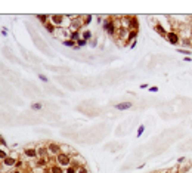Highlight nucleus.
Instances as JSON below:
<instances>
[{"instance_id":"30","label":"nucleus","mask_w":192,"mask_h":173,"mask_svg":"<svg viewBox=\"0 0 192 173\" xmlns=\"http://www.w3.org/2000/svg\"><path fill=\"white\" fill-rule=\"evenodd\" d=\"M157 173H164V172H157Z\"/></svg>"},{"instance_id":"24","label":"nucleus","mask_w":192,"mask_h":173,"mask_svg":"<svg viewBox=\"0 0 192 173\" xmlns=\"http://www.w3.org/2000/svg\"><path fill=\"white\" fill-rule=\"evenodd\" d=\"M86 44H87V42H86V40H83V39L77 40V46H78V47H83V46H86Z\"/></svg>"},{"instance_id":"17","label":"nucleus","mask_w":192,"mask_h":173,"mask_svg":"<svg viewBox=\"0 0 192 173\" xmlns=\"http://www.w3.org/2000/svg\"><path fill=\"white\" fill-rule=\"evenodd\" d=\"M6 157H9V155H7V151H6V149H1V148H0V164L3 163V160H4Z\"/></svg>"},{"instance_id":"14","label":"nucleus","mask_w":192,"mask_h":173,"mask_svg":"<svg viewBox=\"0 0 192 173\" xmlns=\"http://www.w3.org/2000/svg\"><path fill=\"white\" fill-rule=\"evenodd\" d=\"M37 166L38 167H46V166H47V158H46V157H38Z\"/></svg>"},{"instance_id":"11","label":"nucleus","mask_w":192,"mask_h":173,"mask_svg":"<svg viewBox=\"0 0 192 173\" xmlns=\"http://www.w3.org/2000/svg\"><path fill=\"white\" fill-rule=\"evenodd\" d=\"M136 37H138V31L129 30V34H127V39H126V40H127V42H132V40L135 42V39H136Z\"/></svg>"},{"instance_id":"20","label":"nucleus","mask_w":192,"mask_h":173,"mask_svg":"<svg viewBox=\"0 0 192 173\" xmlns=\"http://www.w3.org/2000/svg\"><path fill=\"white\" fill-rule=\"evenodd\" d=\"M77 173H89V170H87V167H86V166H81V167H78V169H77Z\"/></svg>"},{"instance_id":"22","label":"nucleus","mask_w":192,"mask_h":173,"mask_svg":"<svg viewBox=\"0 0 192 173\" xmlns=\"http://www.w3.org/2000/svg\"><path fill=\"white\" fill-rule=\"evenodd\" d=\"M41 107H43V105H41L40 102H34V104L31 105V108H33V110H41Z\"/></svg>"},{"instance_id":"18","label":"nucleus","mask_w":192,"mask_h":173,"mask_svg":"<svg viewBox=\"0 0 192 173\" xmlns=\"http://www.w3.org/2000/svg\"><path fill=\"white\" fill-rule=\"evenodd\" d=\"M62 43L65 44V46H68V47H76L77 46V43L76 42H73V40H64Z\"/></svg>"},{"instance_id":"29","label":"nucleus","mask_w":192,"mask_h":173,"mask_svg":"<svg viewBox=\"0 0 192 173\" xmlns=\"http://www.w3.org/2000/svg\"><path fill=\"white\" fill-rule=\"evenodd\" d=\"M173 173H179V172H177V169H174V170H173Z\"/></svg>"},{"instance_id":"1","label":"nucleus","mask_w":192,"mask_h":173,"mask_svg":"<svg viewBox=\"0 0 192 173\" xmlns=\"http://www.w3.org/2000/svg\"><path fill=\"white\" fill-rule=\"evenodd\" d=\"M115 24H117V22H114V18H113V16L107 18L105 22H104V30H105L110 36H113V37L117 36V25H115Z\"/></svg>"},{"instance_id":"16","label":"nucleus","mask_w":192,"mask_h":173,"mask_svg":"<svg viewBox=\"0 0 192 173\" xmlns=\"http://www.w3.org/2000/svg\"><path fill=\"white\" fill-rule=\"evenodd\" d=\"M49 18H50L49 15H37V19H40V21H41V24H43V25H44V24L49 21Z\"/></svg>"},{"instance_id":"10","label":"nucleus","mask_w":192,"mask_h":173,"mask_svg":"<svg viewBox=\"0 0 192 173\" xmlns=\"http://www.w3.org/2000/svg\"><path fill=\"white\" fill-rule=\"evenodd\" d=\"M158 33H160V36H163V37H167V31L163 28V25L161 24H155V27H154Z\"/></svg>"},{"instance_id":"28","label":"nucleus","mask_w":192,"mask_h":173,"mask_svg":"<svg viewBox=\"0 0 192 173\" xmlns=\"http://www.w3.org/2000/svg\"><path fill=\"white\" fill-rule=\"evenodd\" d=\"M149 90H151V92H158V87L152 86V87H149Z\"/></svg>"},{"instance_id":"15","label":"nucleus","mask_w":192,"mask_h":173,"mask_svg":"<svg viewBox=\"0 0 192 173\" xmlns=\"http://www.w3.org/2000/svg\"><path fill=\"white\" fill-rule=\"evenodd\" d=\"M50 173H65L62 170V167L61 166H58V164H53L52 167H50Z\"/></svg>"},{"instance_id":"5","label":"nucleus","mask_w":192,"mask_h":173,"mask_svg":"<svg viewBox=\"0 0 192 173\" xmlns=\"http://www.w3.org/2000/svg\"><path fill=\"white\" fill-rule=\"evenodd\" d=\"M47 154L49 155H58L61 154V145H56V144H49L47 145Z\"/></svg>"},{"instance_id":"23","label":"nucleus","mask_w":192,"mask_h":173,"mask_svg":"<svg viewBox=\"0 0 192 173\" xmlns=\"http://www.w3.org/2000/svg\"><path fill=\"white\" fill-rule=\"evenodd\" d=\"M65 173H77V169L76 167H73V166H68L67 170H65Z\"/></svg>"},{"instance_id":"25","label":"nucleus","mask_w":192,"mask_h":173,"mask_svg":"<svg viewBox=\"0 0 192 173\" xmlns=\"http://www.w3.org/2000/svg\"><path fill=\"white\" fill-rule=\"evenodd\" d=\"M177 52H179V53H183V55H186V56H189V55H191V52H189V50H186V49H177Z\"/></svg>"},{"instance_id":"12","label":"nucleus","mask_w":192,"mask_h":173,"mask_svg":"<svg viewBox=\"0 0 192 173\" xmlns=\"http://www.w3.org/2000/svg\"><path fill=\"white\" fill-rule=\"evenodd\" d=\"M81 37H80V31H71L70 33V40H73V42H76L77 43V40H80Z\"/></svg>"},{"instance_id":"21","label":"nucleus","mask_w":192,"mask_h":173,"mask_svg":"<svg viewBox=\"0 0 192 173\" xmlns=\"http://www.w3.org/2000/svg\"><path fill=\"white\" fill-rule=\"evenodd\" d=\"M90 21H92V15H87V16H84V25H89L90 24Z\"/></svg>"},{"instance_id":"8","label":"nucleus","mask_w":192,"mask_h":173,"mask_svg":"<svg viewBox=\"0 0 192 173\" xmlns=\"http://www.w3.org/2000/svg\"><path fill=\"white\" fill-rule=\"evenodd\" d=\"M49 154H47V146H43V145H40L37 148V157H47Z\"/></svg>"},{"instance_id":"31","label":"nucleus","mask_w":192,"mask_h":173,"mask_svg":"<svg viewBox=\"0 0 192 173\" xmlns=\"http://www.w3.org/2000/svg\"><path fill=\"white\" fill-rule=\"evenodd\" d=\"M0 139H1V138H0ZM0 145H1V142H0Z\"/></svg>"},{"instance_id":"7","label":"nucleus","mask_w":192,"mask_h":173,"mask_svg":"<svg viewBox=\"0 0 192 173\" xmlns=\"http://www.w3.org/2000/svg\"><path fill=\"white\" fill-rule=\"evenodd\" d=\"M133 107V104L132 102H120V104H115V108L117 110H121V111H124V110H130Z\"/></svg>"},{"instance_id":"3","label":"nucleus","mask_w":192,"mask_h":173,"mask_svg":"<svg viewBox=\"0 0 192 173\" xmlns=\"http://www.w3.org/2000/svg\"><path fill=\"white\" fill-rule=\"evenodd\" d=\"M50 22H53L55 27H64V21H65V15H59V13H55V15H50Z\"/></svg>"},{"instance_id":"9","label":"nucleus","mask_w":192,"mask_h":173,"mask_svg":"<svg viewBox=\"0 0 192 173\" xmlns=\"http://www.w3.org/2000/svg\"><path fill=\"white\" fill-rule=\"evenodd\" d=\"M44 28H46V30H47L49 33H52V34H53V33L56 31V27L53 25V22H50V19H49V21H47V22L44 24Z\"/></svg>"},{"instance_id":"13","label":"nucleus","mask_w":192,"mask_h":173,"mask_svg":"<svg viewBox=\"0 0 192 173\" xmlns=\"http://www.w3.org/2000/svg\"><path fill=\"white\" fill-rule=\"evenodd\" d=\"M81 39H83V40H86V42H89V40L92 39V31H89V30L83 31V33H81Z\"/></svg>"},{"instance_id":"6","label":"nucleus","mask_w":192,"mask_h":173,"mask_svg":"<svg viewBox=\"0 0 192 173\" xmlns=\"http://www.w3.org/2000/svg\"><path fill=\"white\" fill-rule=\"evenodd\" d=\"M24 155H25L27 158H36V157H37V149H34V148H25Z\"/></svg>"},{"instance_id":"26","label":"nucleus","mask_w":192,"mask_h":173,"mask_svg":"<svg viewBox=\"0 0 192 173\" xmlns=\"http://www.w3.org/2000/svg\"><path fill=\"white\" fill-rule=\"evenodd\" d=\"M38 79H40L41 82H44V83H47V82H49V80H47V77H46V76H43V74H38Z\"/></svg>"},{"instance_id":"2","label":"nucleus","mask_w":192,"mask_h":173,"mask_svg":"<svg viewBox=\"0 0 192 173\" xmlns=\"http://www.w3.org/2000/svg\"><path fill=\"white\" fill-rule=\"evenodd\" d=\"M55 158H56V164L61 166V167H68V166H71V155H70V154L61 152V154H58Z\"/></svg>"},{"instance_id":"19","label":"nucleus","mask_w":192,"mask_h":173,"mask_svg":"<svg viewBox=\"0 0 192 173\" xmlns=\"http://www.w3.org/2000/svg\"><path fill=\"white\" fill-rule=\"evenodd\" d=\"M143 130H145V124H141V126H139V129H138V138H141V136H142Z\"/></svg>"},{"instance_id":"4","label":"nucleus","mask_w":192,"mask_h":173,"mask_svg":"<svg viewBox=\"0 0 192 173\" xmlns=\"http://www.w3.org/2000/svg\"><path fill=\"white\" fill-rule=\"evenodd\" d=\"M167 40H168V43L171 44H179L180 43V36H179V33H176V31H170L168 34H167V37H166Z\"/></svg>"},{"instance_id":"27","label":"nucleus","mask_w":192,"mask_h":173,"mask_svg":"<svg viewBox=\"0 0 192 173\" xmlns=\"http://www.w3.org/2000/svg\"><path fill=\"white\" fill-rule=\"evenodd\" d=\"M9 173H22V172H21L19 169H13V170H10Z\"/></svg>"}]
</instances>
